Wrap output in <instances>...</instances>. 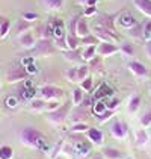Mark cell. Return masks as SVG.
I'll list each match as a JSON object with an SVG mask.
<instances>
[{
  "label": "cell",
  "mask_w": 151,
  "mask_h": 159,
  "mask_svg": "<svg viewBox=\"0 0 151 159\" xmlns=\"http://www.w3.org/2000/svg\"><path fill=\"white\" fill-rule=\"evenodd\" d=\"M20 139L21 143L27 147H32V148H37L39 152H49V139L45 138V135L42 134L41 130H38L35 127H24L20 134Z\"/></svg>",
  "instance_id": "obj_1"
},
{
  "label": "cell",
  "mask_w": 151,
  "mask_h": 159,
  "mask_svg": "<svg viewBox=\"0 0 151 159\" xmlns=\"http://www.w3.org/2000/svg\"><path fill=\"white\" fill-rule=\"evenodd\" d=\"M56 52H58V47L54 46L53 39H49V38L37 39V44H35V47L32 49L33 56H39V58L51 56V55H54Z\"/></svg>",
  "instance_id": "obj_2"
},
{
  "label": "cell",
  "mask_w": 151,
  "mask_h": 159,
  "mask_svg": "<svg viewBox=\"0 0 151 159\" xmlns=\"http://www.w3.org/2000/svg\"><path fill=\"white\" fill-rule=\"evenodd\" d=\"M70 112H71V103L70 102H65L58 109L47 112V121L53 123V124H62L67 120V117H68Z\"/></svg>",
  "instance_id": "obj_3"
},
{
  "label": "cell",
  "mask_w": 151,
  "mask_h": 159,
  "mask_svg": "<svg viewBox=\"0 0 151 159\" xmlns=\"http://www.w3.org/2000/svg\"><path fill=\"white\" fill-rule=\"evenodd\" d=\"M91 32L98 38L100 41H104V43H113V44H116L121 39L116 32H113L110 29H106V27L98 26V25H94V27L91 29Z\"/></svg>",
  "instance_id": "obj_4"
},
{
  "label": "cell",
  "mask_w": 151,
  "mask_h": 159,
  "mask_svg": "<svg viewBox=\"0 0 151 159\" xmlns=\"http://www.w3.org/2000/svg\"><path fill=\"white\" fill-rule=\"evenodd\" d=\"M38 94L41 98L51 102V100H59L61 97H63V89L56 85H42L41 88H38Z\"/></svg>",
  "instance_id": "obj_5"
},
{
  "label": "cell",
  "mask_w": 151,
  "mask_h": 159,
  "mask_svg": "<svg viewBox=\"0 0 151 159\" xmlns=\"http://www.w3.org/2000/svg\"><path fill=\"white\" fill-rule=\"evenodd\" d=\"M26 79H29V73H27V70H26V67L23 64L14 65V67H11V68L8 70V73H6V80H8L9 84L21 82V80H26Z\"/></svg>",
  "instance_id": "obj_6"
},
{
  "label": "cell",
  "mask_w": 151,
  "mask_h": 159,
  "mask_svg": "<svg viewBox=\"0 0 151 159\" xmlns=\"http://www.w3.org/2000/svg\"><path fill=\"white\" fill-rule=\"evenodd\" d=\"M119 12L115 14H100L95 20V25L103 26L106 29H110L113 32H116V18H118Z\"/></svg>",
  "instance_id": "obj_7"
},
{
  "label": "cell",
  "mask_w": 151,
  "mask_h": 159,
  "mask_svg": "<svg viewBox=\"0 0 151 159\" xmlns=\"http://www.w3.org/2000/svg\"><path fill=\"white\" fill-rule=\"evenodd\" d=\"M119 53V46L113 44V43H104V41H100L98 46H97V55L101 56V58H107V56H113Z\"/></svg>",
  "instance_id": "obj_8"
},
{
  "label": "cell",
  "mask_w": 151,
  "mask_h": 159,
  "mask_svg": "<svg viewBox=\"0 0 151 159\" xmlns=\"http://www.w3.org/2000/svg\"><path fill=\"white\" fill-rule=\"evenodd\" d=\"M110 134L116 139H126L127 135H128V126L123 120H116L110 126Z\"/></svg>",
  "instance_id": "obj_9"
},
{
  "label": "cell",
  "mask_w": 151,
  "mask_h": 159,
  "mask_svg": "<svg viewBox=\"0 0 151 159\" xmlns=\"http://www.w3.org/2000/svg\"><path fill=\"white\" fill-rule=\"evenodd\" d=\"M37 39H42V38H49L53 39V25L51 21H45V23H39L33 30Z\"/></svg>",
  "instance_id": "obj_10"
},
{
  "label": "cell",
  "mask_w": 151,
  "mask_h": 159,
  "mask_svg": "<svg viewBox=\"0 0 151 159\" xmlns=\"http://www.w3.org/2000/svg\"><path fill=\"white\" fill-rule=\"evenodd\" d=\"M127 67H128V70L135 74L136 77H139V79H142V77H148V76H150V70H148V68H147L140 61L132 59V61L128 62Z\"/></svg>",
  "instance_id": "obj_11"
},
{
  "label": "cell",
  "mask_w": 151,
  "mask_h": 159,
  "mask_svg": "<svg viewBox=\"0 0 151 159\" xmlns=\"http://www.w3.org/2000/svg\"><path fill=\"white\" fill-rule=\"evenodd\" d=\"M138 23H139L138 20L130 12H127V11L119 12L118 18H116V26H119V27H123V29H126V30H128L130 27H133V26L138 25Z\"/></svg>",
  "instance_id": "obj_12"
},
{
  "label": "cell",
  "mask_w": 151,
  "mask_h": 159,
  "mask_svg": "<svg viewBox=\"0 0 151 159\" xmlns=\"http://www.w3.org/2000/svg\"><path fill=\"white\" fill-rule=\"evenodd\" d=\"M51 25H53V39H67L68 30H67V25L63 20L54 18Z\"/></svg>",
  "instance_id": "obj_13"
},
{
  "label": "cell",
  "mask_w": 151,
  "mask_h": 159,
  "mask_svg": "<svg viewBox=\"0 0 151 159\" xmlns=\"http://www.w3.org/2000/svg\"><path fill=\"white\" fill-rule=\"evenodd\" d=\"M94 100L97 102V100H106V98H110L113 97V89L112 86H109L106 82H101L100 85L97 86V89H95V93H94Z\"/></svg>",
  "instance_id": "obj_14"
},
{
  "label": "cell",
  "mask_w": 151,
  "mask_h": 159,
  "mask_svg": "<svg viewBox=\"0 0 151 159\" xmlns=\"http://www.w3.org/2000/svg\"><path fill=\"white\" fill-rule=\"evenodd\" d=\"M18 43H20V46L23 49L32 50L35 47V44H37V37H35V34L32 30H29V32H24L23 35L18 37Z\"/></svg>",
  "instance_id": "obj_15"
},
{
  "label": "cell",
  "mask_w": 151,
  "mask_h": 159,
  "mask_svg": "<svg viewBox=\"0 0 151 159\" xmlns=\"http://www.w3.org/2000/svg\"><path fill=\"white\" fill-rule=\"evenodd\" d=\"M73 150L77 156H86L91 153L92 147H91V143L89 141H85V139H79L73 144Z\"/></svg>",
  "instance_id": "obj_16"
},
{
  "label": "cell",
  "mask_w": 151,
  "mask_h": 159,
  "mask_svg": "<svg viewBox=\"0 0 151 159\" xmlns=\"http://www.w3.org/2000/svg\"><path fill=\"white\" fill-rule=\"evenodd\" d=\"M92 34L91 32V27H89V23H88V18L86 17H80L79 21H77V27H76V35L79 38H85L86 35Z\"/></svg>",
  "instance_id": "obj_17"
},
{
  "label": "cell",
  "mask_w": 151,
  "mask_h": 159,
  "mask_svg": "<svg viewBox=\"0 0 151 159\" xmlns=\"http://www.w3.org/2000/svg\"><path fill=\"white\" fill-rule=\"evenodd\" d=\"M86 136H88V139L92 144H97V146L103 144V141H104V134L98 127H89L86 130Z\"/></svg>",
  "instance_id": "obj_18"
},
{
  "label": "cell",
  "mask_w": 151,
  "mask_h": 159,
  "mask_svg": "<svg viewBox=\"0 0 151 159\" xmlns=\"http://www.w3.org/2000/svg\"><path fill=\"white\" fill-rule=\"evenodd\" d=\"M41 3H42L44 9L49 12L62 11L63 6H65V0H41Z\"/></svg>",
  "instance_id": "obj_19"
},
{
  "label": "cell",
  "mask_w": 151,
  "mask_h": 159,
  "mask_svg": "<svg viewBox=\"0 0 151 159\" xmlns=\"http://www.w3.org/2000/svg\"><path fill=\"white\" fill-rule=\"evenodd\" d=\"M133 5L142 15L151 18V0H133Z\"/></svg>",
  "instance_id": "obj_20"
},
{
  "label": "cell",
  "mask_w": 151,
  "mask_h": 159,
  "mask_svg": "<svg viewBox=\"0 0 151 159\" xmlns=\"http://www.w3.org/2000/svg\"><path fill=\"white\" fill-rule=\"evenodd\" d=\"M18 91H20L18 97L21 98V100H26V102H30V100L37 98V93H38V89L35 88V86L26 88V86L20 85V88H18Z\"/></svg>",
  "instance_id": "obj_21"
},
{
  "label": "cell",
  "mask_w": 151,
  "mask_h": 159,
  "mask_svg": "<svg viewBox=\"0 0 151 159\" xmlns=\"http://www.w3.org/2000/svg\"><path fill=\"white\" fill-rule=\"evenodd\" d=\"M32 27H33V23L26 21L24 18H20V20H17V23H15V26H14V32H15L17 37H20V35H23L24 32L32 30Z\"/></svg>",
  "instance_id": "obj_22"
},
{
  "label": "cell",
  "mask_w": 151,
  "mask_h": 159,
  "mask_svg": "<svg viewBox=\"0 0 151 159\" xmlns=\"http://www.w3.org/2000/svg\"><path fill=\"white\" fill-rule=\"evenodd\" d=\"M101 156L104 159H124L126 158L124 152H121L119 148H115V147H106L101 152Z\"/></svg>",
  "instance_id": "obj_23"
},
{
  "label": "cell",
  "mask_w": 151,
  "mask_h": 159,
  "mask_svg": "<svg viewBox=\"0 0 151 159\" xmlns=\"http://www.w3.org/2000/svg\"><path fill=\"white\" fill-rule=\"evenodd\" d=\"M127 35L130 38H133L135 41H144V21L130 27L127 30Z\"/></svg>",
  "instance_id": "obj_24"
},
{
  "label": "cell",
  "mask_w": 151,
  "mask_h": 159,
  "mask_svg": "<svg viewBox=\"0 0 151 159\" xmlns=\"http://www.w3.org/2000/svg\"><path fill=\"white\" fill-rule=\"evenodd\" d=\"M73 121L74 123H83L86 121L88 118V111L86 108H82V106H76V109L73 111Z\"/></svg>",
  "instance_id": "obj_25"
},
{
  "label": "cell",
  "mask_w": 151,
  "mask_h": 159,
  "mask_svg": "<svg viewBox=\"0 0 151 159\" xmlns=\"http://www.w3.org/2000/svg\"><path fill=\"white\" fill-rule=\"evenodd\" d=\"M47 100H44V98H33V100H30L29 102V109L33 111V112H39V111H45L47 108Z\"/></svg>",
  "instance_id": "obj_26"
},
{
  "label": "cell",
  "mask_w": 151,
  "mask_h": 159,
  "mask_svg": "<svg viewBox=\"0 0 151 159\" xmlns=\"http://www.w3.org/2000/svg\"><path fill=\"white\" fill-rule=\"evenodd\" d=\"M140 105H142V97L139 96V94H133L132 97L128 98V103H127V109L128 112H136V111L140 108Z\"/></svg>",
  "instance_id": "obj_27"
},
{
  "label": "cell",
  "mask_w": 151,
  "mask_h": 159,
  "mask_svg": "<svg viewBox=\"0 0 151 159\" xmlns=\"http://www.w3.org/2000/svg\"><path fill=\"white\" fill-rule=\"evenodd\" d=\"M85 96H86V93H85L80 86L73 88V91H71V100H73V105H74V106H80V103H82V100L85 98Z\"/></svg>",
  "instance_id": "obj_28"
},
{
  "label": "cell",
  "mask_w": 151,
  "mask_h": 159,
  "mask_svg": "<svg viewBox=\"0 0 151 159\" xmlns=\"http://www.w3.org/2000/svg\"><path fill=\"white\" fill-rule=\"evenodd\" d=\"M63 58L67 61H71V62H79L82 61V50L80 49H76V50H65L62 52Z\"/></svg>",
  "instance_id": "obj_29"
},
{
  "label": "cell",
  "mask_w": 151,
  "mask_h": 159,
  "mask_svg": "<svg viewBox=\"0 0 151 159\" xmlns=\"http://www.w3.org/2000/svg\"><path fill=\"white\" fill-rule=\"evenodd\" d=\"M95 55H97V46H88V47H83V49H82V61L89 62L92 58H95Z\"/></svg>",
  "instance_id": "obj_30"
},
{
  "label": "cell",
  "mask_w": 151,
  "mask_h": 159,
  "mask_svg": "<svg viewBox=\"0 0 151 159\" xmlns=\"http://www.w3.org/2000/svg\"><path fill=\"white\" fill-rule=\"evenodd\" d=\"M106 111H107V108H106V102H104V100H97V102H94V105L91 106V112H92L95 117L103 115Z\"/></svg>",
  "instance_id": "obj_31"
},
{
  "label": "cell",
  "mask_w": 151,
  "mask_h": 159,
  "mask_svg": "<svg viewBox=\"0 0 151 159\" xmlns=\"http://www.w3.org/2000/svg\"><path fill=\"white\" fill-rule=\"evenodd\" d=\"M119 53H123L124 56H133L135 55V44L130 41H124L119 46Z\"/></svg>",
  "instance_id": "obj_32"
},
{
  "label": "cell",
  "mask_w": 151,
  "mask_h": 159,
  "mask_svg": "<svg viewBox=\"0 0 151 159\" xmlns=\"http://www.w3.org/2000/svg\"><path fill=\"white\" fill-rule=\"evenodd\" d=\"M65 77H67V80H68V82H71V84H80V80H79V71H77V67L67 68V71H65Z\"/></svg>",
  "instance_id": "obj_33"
},
{
  "label": "cell",
  "mask_w": 151,
  "mask_h": 159,
  "mask_svg": "<svg viewBox=\"0 0 151 159\" xmlns=\"http://www.w3.org/2000/svg\"><path fill=\"white\" fill-rule=\"evenodd\" d=\"M89 126L86 121H83V123H73V126L70 127V130L73 132V134H86V130H88Z\"/></svg>",
  "instance_id": "obj_34"
},
{
  "label": "cell",
  "mask_w": 151,
  "mask_h": 159,
  "mask_svg": "<svg viewBox=\"0 0 151 159\" xmlns=\"http://www.w3.org/2000/svg\"><path fill=\"white\" fill-rule=\"evenodd\" d=\"M80 43H82L83 47H88V46H98L100 39L95 37L94 34H89V35H86L85 38H80Z\"/></svg>",
  "instance_id": "obj_35"
},
{
  "label": "cell",
  "mask_w": 151,
  "mask_h": 159,
  "mask_svg": "<svg viewBox=\"0 0 151 159\" xmlns=\"http://www.w3.org/2000/svg\"><path fill=\"white\" fill-rule=\"evenodd\" d=\"M147 141H148V135L145 132V129H139L136 132V144L139 147H144L147 144Z\"/></svg>",
  "instance_id": "obj_36"
},
{
  "label": "cell",
  "mask_w": 151,
  "mask_h": 159,
  "mask_svg": "<svg viewBox=\"0 0 151 159\" xmlns=\"http://www.w3.org/2000/svg\"><path fill=\"white\" fill-rule=\"evenodd\" d=\"M88 65L91 70H95V71H97V70H103V58L95 55V58H92V59L88 62Z\"/></svg>",
  "instance_id": "obj_37"
},
{
  "label": "cell",
  "mask_w": 151,
  "mask_h": 159,
  "mask_svg": "<svg viewBox=\"0 0 151 159\" xmlns=\"http://www.w3.org/2000/svg\"><path fill=\"white\" fill-rule=\"evenodd\" d=\"M9 30H11V20L9 18H3V23H2V27H0V38L3 39V38L8 37V34H9Z\"/></svg>",
  "instance_id": "obj_38"
},
{
  "label": "cell",
  "mask_w": 151,
  "mask_h": 159,
  "mask_svg": "<svg viewBox=\"0 0 151 159\" xmlns=\"http://www.w3.org/2000/svg\"><path fill=\"white\" fill-rule=\"evenodd\" d=\"M77 71H79V80L82 82V80H85L89 76L91 68H89L88 64H83V65H77Z\"/></svg>",
  "instance_id": "obj_39"
},
{
  "label": "cell",
  "mask_w": 151,
  "mask_h": 159,
  "mask_svg": "<svg viewBox=\"0 0 151 159\" xmlns=\"http://www.w3.org/2000/svg\"><path fill=\"white\" fill-rule=\"evenodd\" d=\"M80 88L85 91V93H92V89H94V79L88 76L85 80H82L80 82Z\"/></svg>",
  "instance_id": "obj_40"
},
{
  "label": "cell",
  "mask_w": 151,
  "mask_h": 159,
  "mask_svg": "<svg viewBox=\"0 0 151 159\" xmlns=\"http://www.w3.org/2000/svg\"><path fill=\"white\" fill-rule=\"evenodd\" d=\"M14 158V150L9 146H2L0 147V159H12Z\"/></svg>",
  "instance_id": "obj_41"
},
{
  "label": "cell",
  "mask_w": 151,
  "mask_h": 159,
  "mask_svg": "<svg viewBox=\"0 0 151 159\" xmlns=\"http://www.w3.org/2000/svg\"><path fill=\"white\" fill-rule=\"evenodd\" d=\"M139 123H140V126H142V127H148V126H151V109L145 111V112L140 115Z\"/></svg>",
  "instance_id": "obj_42"
},
{
  "label": "cell",
  "mask_w": 151,
  "mask_h": 159,
  "mask_svg": "<svg viewBox=\"0 0 151 159\" xmlns=\"http://www.w3.org/2000/svg\"><path fill=\"white\" fill-rule=\"evenodd\" d=\"M104 102H106V108H107L109 111H115L118 106H119V103H121V102H119V98H116L115 96L110 97V98H106Z\"/></svg>",
  "instance_id": "obj_43"
},
{
  "label": "cell",
  "mask_w": 151,
  "mask_h": 159,
  "mask_svg": "<svg viewBox=\"0 0 151 159\" xmlns=\"http://www.w3.org/2000/svg\"><path fill=\"white\" fill-rule=\"evenodd\" d=\"M21 18H24L26 21H30V23H35L38 21V18H39V15L37 12H32V11H26V12L21 14Z\"/></svg>",
  "instance_id": "obj_44"
},
{
  "label": "cell",
  "mask_w": 151,
  "mask_h": 159,
  "mask_svg": "<svg viewBox=\"0 0 151 159\" xmlns=\"http://www.w3.org/2000/svg\"><path fill=\"white\" fill-rule=\"evenodd\" d=\"M151 39V18L144 21V41H150Z\"/></svg>",
  "instance_id": "obj_45"
},
{
  "label": "cell",
  "mask_w": 151,
  "mask_h": 159,
  "mask_svg": "<svg viewBox=\"0 0 151 159\" xmlns=\"http://www.w3.org/2000/svg\"><path fill=\"white\" fill-rule=\"evenodd\" d=\"M5 105L9 109H15L18 106V98L15 97V96H9V97H6V100H5Z\"/></svg>",
  "instance_id": "obj_46"
},
{
  "label": "cell",
  "mask_w": 151,
  "mask_h": 159,
  "mask_svg": "<svg viewBox=\"0 0 151 159\" xmlns=\"http://www.w3.org/2000/svg\"><path fill=\"white\" fill-rule=\"evenodd\" d=\"M98 14V9H97V6H85V11H83V17H86V18H91V17H94V15H97Z\"/></svg>",
  "instance_id": "obj_47"
},
{
  "label": "cell",
  "mask_w": 151,
  "mask_h": 159,
  "mask_svg": "<svg viewBox=\"0 0 151 159\" xmlns=\"http://www.w3.org/2000/svg\"><path fill=\"white\" fill-rule=\"evenodd\" d=\"M94 102H95V100H94L92 96H85V98H83V100H82V103H80V106L88 109V108H91V106L94 105Z\"/></svg>",
  "instance_id": "obj_48"
},
{
  "label": "cell",
  "mask_w": 151,
  "mask_h": 159,
  "mask_svg": "<svg viewBox=\"0 0 151 159\" xmlns=\"http://www.w3.org/2000/svg\"><path fill=\"white\" fill-rule=\"evenodd\" d=\"M113 114H115V111H106L103 115H100V117H97V120H98V123H104V121H107V120H110L113 117Z\"/></svg>",
  "instance_id": "obj_49"
},
{
  "label": "cell",
  "mask_w": 151,
  "mask_h": 159,
  "mask_svg": "<svg viewBox=\"0 0 151 159\" xmlns=\"http://www.w3.org/2000/svg\"><path fill=\"white\" fill-rule=\"evenodd\" d=\"M26 70H27L29 76H33V74H38V73H39V67H38L35 62H33V64H29V65L26 67Z\"/></svg>",
  "instance_id": "obj_50"
},
{
  "label": "cell",
  "mask_w": 151,
  "mask_h": 159,
  "mask_svg": "<svg viewBox=\"0 0 151 159\" xmlns=\"http://www.w3.org/2000/svg\"><path fill=\"white\" fill-rule=\"evenodd\" d=\"M59 106H61V103H59L58 100H51V102H49V103H47V108H45V111H47V112H51V111L58 109Z\"/></svg>",
  "instance_id": "obj_51"
},
{
  "label": "cell",
  "mask_w": 151,
  "mask_h": 159,
  "mask_svg": "<svg viewBox=\"0 0 151 159\" xmlns=\"http://www.w3.org/2000/svg\"><path fill=\"white\" fill-rule=\"evenodd\" d=\"M33 62H35V56H29V58H23L20 64H23L24 67H27L29 64H33Z\"/></svg>",
  "instance_id": "obj_52"
},
{
  "label": "cell",
  "mask_w": 151,
  "mask_h": 159,
  "mask_svg": "<svg viewBox=\"0 0 151 159\" xmlns=\"http://www.w3.org/2000/svg\"><path fill=\"white\" fill-rule=\"evenodd\" d=\"M145 55L151 59V39L150 41H145Z\"/></svg>",
  "instance_id": "obj_53"
},
{
  "label": "cell",
  "mask_w": 151,
  "mask_h": 159,
  "mask_svg": "<svg viewBox=\"0 0 151 159\" xmlns=\"http://www.w3.org/2000/svg\"><path fill=\"white\" fill-rule=\"evenodd\" d=\"M98 0H86V5L85 6H97Z\"/></svg>",
  "instance_id": "obj_54"
},
{
  "label": "cell",
  "mask_w": 151,
  "mask_h": 159,
  "mask_svg": "<svg viewBox=\"0 0 151 159\" xmlns=\"http://www.w3.org/2000/svg\"><path fill=\"white\" fill-rule=\"evenodd\" d=\"M76 2H77L79 5H82V6H85V5H86V0H76Z\"/></svg>",
  "instance_id": "obj_55"
},
{
  "label": "cell",
  "mask_w": 151,
  "mask_h": 159,
  "mask_svg": "<svg viewBox=\"0 0 151 159\" xmlns=\"http://www.w3.org/2000/svg\"><path fill=\"white\" fill-rule=\"evenodd\" d=\"M3 18H5V17H2V15H0V27H2V23H3Z\"/></svg>",
  "instance_id": "obj_56"
},
{
  "label": "cell",
  "mask_w": 151,
  "mask_h": 159,
  "mask_svg": "<svg viewBox=\"0 0 151 159\" xmlns=\"http://www.w3.org/2000/svg\"><path fill=\"white\" fill-rule=\"evenodd\" d=\"M0 89H2V80H0Z\"/></svg>",
  "instance_id": "obj_57"
},
{
  "label": "cell",
  "mask_w": 151,
  "mask_h": 159,
  "mask_svg": "<svg viewBox=\"0 0 151 159\" xmlns=\"http://www.w3.org/2000/svg\"><path fill=\"white\" fill-rule=\"evenodd\" d=\"M124 159H132V158H127V156H126V158H124Z\"/></svg>",
  "instance_id": "obj_58"
},
{
  "label": "cell",
  "mask_w": 151,
  "mask_h": 159,
  "mask_svg": "<svg viewBox=\"0 0 151 159\" xmlns=\"http://www.w3.org/2000/svg\"><path fill=\"white\" fill-rule=\"evenodd\" d=\"M54 159H62V158H54Z\"/></svg>",
  "instance_id": "obj_59"
},
{
  "label": "cell",
  "mask_w": 151,
  "mask_h": 159,
  "mask_svg": "<svg viewBox=\"0 0 151 159\" xmlns=\"http://www.w3.org/2000/svg\"><path fill=\"white\" fill-rule=\"evenodd\" d=\"M150 93H151V85H150Z\"/></svg>",
  "instance_id": "obj_60"
},
{
  "label": "cell",
  "mask_w": 151,
  "mask_h": 159,
  "mask_svg": "<svg viewBox=\"0 0 151 159\" xmlns=\"http://www.w3.org/2000/svg\"><path fill=\"white\" fill-rule=\"evenodd\" d=\"M0 41H2V38H0Z\"/></svg>",
  "instance_id": "obj_61"
}]
</instances>
